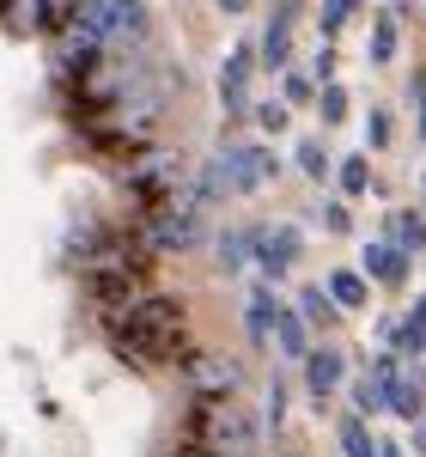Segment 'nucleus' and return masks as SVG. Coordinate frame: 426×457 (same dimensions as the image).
Wrapping results in <instances>:
<instances>
[{"label": "nucleus", "mask_w": 426, "mask_h": 457, "mask_svg": "<svg viewBox=\"0 0 426 457\" xmlns=\"http://www.w3.org/2000/svg\"><path fill=\"white\" fill-rule=\"evenodd\" d=\"M183 348V305L165 299V293H141L128 312L116 317V353L135 360V366H159Z\"/></svg>", "instance_id": "obj_1"}, {"label": "nucleus", "mask_w": 426, "mask_h": 457, "mask_svg": "<svg viewBox=\"0 0 426 457\" xmlns=\"http://www.w3.org/2000/svg\"><path fill=\"white\" fill-rule=\"evenodd\" d=\"M189 445L225 452V457H250L256 452V421H250L232 396H195V409H189Z\"/></svg>", "instance_id": "obj_2"}, {"label": "nucleus", "mask_w": 426, "mask_h": 457, "mask_svg": "<svg viewBox=\"0 0 426 457\" xmlns=\"http://www.w3.org/2000/svg\"><path fill=\"white\" fill-rule=\"evenodd\" d=\"M68 12L79 25H92L104 49H141L152 37V19L141 0H68Z\"/></svg>", "instance_id": "obj_3"}, {"label": "nucleus", "mask_w": 426, "mask_h": 457, "mask_svg": "<svg viewBox=\"0 0 426 457\" xmlns=\"http://www.w3.org/2000/svg\"><path fill=\"white\" fill-rule=\"evenodd\" d=\"M177 153H165V146H141L135 159H128V183H135V195H146V202H165L171 189H177Z\"/></svg>", "instance_id": "obj_4"}, {"label": "nucleus", "mask_w": 426, "mask_h": 457, "mask_svg": "<svg viewBox=\"0 0 426 457\" xmlns=\"http://www.w3.org/2000/svg\"><path fill=\"white\" fill-rule=\"evenodd\" d=\"M250 250H256V262H262V275H268V281H281L286 269H292V262H299V232H292V226H256V232H250Z\"/></svg>", "instance_id": "obj_5"}, {"label": "nucleus", "mask_w": 426, "mask_h": 457, "mask_svg": "<svg viewBox=\"0 0 426 457\" xmlns=\"http://www.w3.org/2000/svg\"><path fill=\"white\" fill-rule=\"evenodd\" d=\"M189 378H195V390H201V396H232L244 372H238V360H219V353H195V360H189Z\"/></svg>", "instance_id": "obj_6"}, {"label": "nucleus", "mask_w": 426, "mask_h": 457, "mask_svg": "<svg viewBox=\"0 0 426 457\" xmlns=\"http://www.w3.org/2000/svg\"><path fill=\"white\" fill-rule=\"evenodd\" d=\"M250 62H256L250 49H232L225 55V73H219V104L232 110V116L250 104Z\"/></svg>", "instance_id": "obj_7"}, {"label": "nucleus", "mask_w": 426, "mask_h": 457, "mask_svg": "<svg viewBox=\"0 0 426 457\" xmlns=\"http://www.w3.org/2000/svg\"><path fill=\"white\" fill-rule=\"evenodd\" d=\"M341 372H348L341 348H311V353H305V385H311V396H317V403L341 385Z\"/></svg>", "instance_id": "obj_8"}, {"label": "nucleus", "mask_w": 426, "mask_h": 457, "mask_svg": "<svg viewBox=\"0 0 426 457\" xmlns=\"http://www.w3.org/2000/svg\"><path fill=\"white\" fill-rule=\"evenodd\" d=\"M274 287L268 281H256V293H250V312H244V329H250V342H268L274 336Z\"/></svg>", "instance_id": "obj_9"}, {"label": "nucleus", "mask_w": 426, "mask_h": 457, "mask_svg": "<svg viewBox=\"0 0 426 457\" xmlns=\"http://www.w3.org/2000/svg\"><path fill=\"white\" fill-rule=\"evenodd\" d=\"M61 12H68L61 0H12V25L19 31H55Z\"/></svg>", "instance_id": "obj_10"}, {"label": "nucleus", "mask_w": 426, "mask_h": 457, "mask_svg": "<svg viewBox=\"0 0 426 457\" xmlns=\"http://www.w3.org/2000/svg\"><path fill=\"white\" fill-rule=\"evenodd\" d=\"M286 55H292V6H281L268 19V31H262V62L268 68H286Z\"/></svg>", "instance_id": "obj_11"}, {"label": "nucleus", "mask_w": 426, "mask_h": 457, "mask_svg": "<svg viewBox=\"0 0 426 457\" xmlns=\"http://www.w3.org/2000/svg\"><path fill=\"white\" fill-rule=\"evenodd\" d=\"M268 342H281L286 360H305V353H311V329H305L299 312H274V336H268Z\"/></svg>", "instance_id": "obj_12"}, {"label": "nucleus", "mask_w": 426, "mask_h": 457, "mask_svg": "<svg viewBox=\"0 0 426 457\" xmlns=\"http://www.w3.org/2000/svg\"><path fill=\"white\" fill-rule=\"evenodd\" d=\"M390 360H378V366H372V378H359L354 385V409L359 415H378V409H384V396H390Z\"/></svg>", "instance_id": "obj_13"}, {"label": "nucleus", "mask_w": 426, "mask_h": 457, "mask_svg": "<svg viewBox=\"0 0 426 457\" xmlns=\"http://www.w3.org/2000/svg\"><path fill=\"white\" fill-rule=\"evenodd\" d=\"M365 275L372 281H402L408 275V256L396 245H365Z\"/></svg>", "instance_id": "obj_14"}, {"label": "nucleus", "mask_w": 426, "mask_h": 457, "mask_svg": "<svg viewBox=\"0 0 426 457\" xmlns=\"http://www.w3.org/2000/svg\"><path fill=\"white\" fill-rule=\"evenodd\" d=\"M323 293L335 299V312H359V305H365V275H354V269H335Z\"/></svg>", "instance_id": "obj_15"}, {"label": "nucleus", "mask_w": 426, "mask_h": 457, "mask_svg": "<svg viewBox=\"0 0 426 457\" xmlns=\"http://www.w3.org/2000/svg\"><path fill=\"white\" fill-rule=\"evenodd\" d=\"M299 317H305V329H335V299H329V293H323V287H305V293H299Z\"/></svg>", "instance_id": "obj_16"}, {"label": "nucleus", "mask_w": 426, "mask_h": 457, "mask_svg": "<svg viewBox=\"0 0 426 457\" xmlns=\"http://www.w3.org/2000/svg\"><path fill=\"white\" fill-rule=\"evenodd\" d=\"M384 409H396L402 421H421V390H414V378L390 372V396H384Z\"/></svg>", "instance_id": "obj_17"}, {"label": "nucleus", "mask_w": 426, "mask_h": 457, "mask_svg": "<svg viewBox=\"0 0 426 457\" xmlns=\"http://www.w3.org/2000/svg\"><path fill=\"white\" fill-rule=\"evenodd\" d=\"M390 232H396V250H402V256L426 245V220H421L414 208H402V213H396V226H390Z\"/></svg>", "instance_id": "obj_18"}, {"label": "nucleus", "mask_w": 426, "mask_h": 457, "mask_svg": "<svg viewBox=\"0 0 426 457\" xmlns=\"http://www.w3.org/2000/svg\"><path fill=\"white\" fill-rule=\"evenodd\" d=\"M365 189H372V165H365V153L341 159V195H365Z\"/></svg>", "instance_id": "obj_19"}, {"label": "nucleus", "mask_w": 426, "mask_h": 457, "mask_svg": "<svg viewBox=\"0 0 426 457\" xmlns=\"http://www.w3.org/2000/svg\"><path fill=\"white\" fill-rule=\"evenodd\" d=\"M396 342H402L408 353H421V348H426V299H421V305H414L408 317H402V329H396Z\"/></svg>", "instance_id": "obj_20"}, {"label": "nucleus", "mask_w": 426, "mask_h": 457, "mask_svg": "<svg viewBox=\"0 0 426 457\" xmlns=\"http://www.w3.org/2000/svg\"><path fill=\"white\" fill-rule=\"evenodd\" d=\"M219 262H225V269H244L250 262V232H219Z\"/></svg>", "instance_id": "obj_21"}, {"label": "nucleus", "mask_w": 426, "mask_h": 457, "mask_svg": "<svg viewBox=\"0 0 426 457\" xmlns=\"http://www.w3.org/2000/svg\"><path fill=\"white\" fill-rule=\"evenodd\" d=\"M299 171L305 177H329V153H323V141H299Z\"/></svg>", "instance_id": "obj_22"}, {"label": "nucleus", "mask_w": 426, "mask_h": 457, "mask_svg": "<svg viewBox=\"0 0 426 457\" xmlns=\"http://www.w3.org/2000/svg\"><path fill=\"white\" fill-rule=\"evenodd\" d=\"M396 55V19H378L372 25V62H390Z\"/></svg>", "instance_id": "obj_23"}, {"label": "nucleus", "mask_w": 426, "mask_h": 457, "mask_svg": "<svg viewBox=\"0 0 426 457\" xmlns=\"http://www.w3.org/2000/svg\"><path fill=\"white\" fill-rule=\"evenodd\" d=\"M354 6L359 0H323V37H335L348 19H354Z\"/></svg>", "instance_id": "obj_24"}, {"label": "nucleus", "mask_w": 426, "mask_h": 457, "mask_svg": "<svg viewBox=\"0 0 426 457\" xmlns=\"http://www.w3.org/2000/svg\"><path fill=\"white\" fill-rule=\"evenodd\" d=\"M341 452H348V457H378V452H372V433H365L359 421L341 427Z\"/></svg>", "instance_id": "obj_25"}, {"label": "nucleus", "mask_w": 426, "mask_h": 457, "mask_svg": "<svg viewBox=\"0 0 426 457\" xmlns=\"http://www.w3.org/2000/svg\"><path fill=\"white\" fill-rule=\"evenodd\" d=\"M348 116V92L341 86H323V122H341Z\"/></svg>", "instance_id": "obj_26"}, {"label": "nucleus", "mask_w": 426, "mask_h": 457, "mask_svg": "<svg viewBox=\"0 0 426 457\" xmlns=\"http://www.w3.org/2000/svg\"><path fill=\"white\" fill-rule=\"evenodd\" d=\"M256 129L281 135V129H286V104H256Z\"/></svg>", "instance_id": "obj_27"}, {"label": "nucleus", "mask_w": 426, "mask_h": 457, "mask_svg": "<svg viewBox=\"0 0 426 457\" xmlns=\"http://www.w3.org/2000/svg\"><path fill=\"white\" fill-rule=\"evenodd\" d=\"M281 421H286V385L274 378V385H268V427H281Z\"/></svg>", "instance_id": "obj_28"}, {"label": "nucleus", "mask_w": 426, "mask_h": 457, "mask_svg": "<svg viewBox=\"0 0 426 457\" xmlns=\"http://www.w3.org/2000/svg\"><path fill=\"white\" fill-rule=\"evenodd\" d=\"M365 135H372V146L390 141V110H372V122H365Z\"/></svg>", "instance_id": "obj_29"}, {"label": "nucleus", "mask_w": 426, "mask_h": 457, "mask_svg": "<svg viewBox=\"0 0 426 457\" xmlns=\"http://www.w3.org/2000/svg\"><path fill=\"white\" fill-rule=\"evenodd\" d=\"M311 98V79L305 73H286V104H305Z\"/></svg>", "instance_id": "obj_30"}, {"label": "nucleus", "mask_w": 426, "mask_h": 457, "mask_svg": "<svg viewBox=\"0 0 426 457\" xmlns=\"http://www.w3.org/2000/svg\"><path fill=\"white\" fill-rule=\"evenodd\" d=\"M323 226H329V232H348V208H341V202H329V208H323Z\"/></svg>", "instance_id": "obj_31"}, {"label": "nucleus", "mask_w": 426, "mask_h": 457, "mask_svg": "<svg viewBox=\"0 0 426 457\" xmlns=\"http://www.w3.org/2000/svg\"><path fill=\"white\" fill-rule=\"evenodd\" d=\"M414 104H421V135H426V86L414 79Z\"/></svg>", "instance_id": "obj_32"}, {"label": "nucleus", "mask_w": 426, "mask_h": 457, "mask_svg": "<svg viewBox=\"0 0 426 457\" xmlns=\"http://www.w3.org/2000/svg\"><path fill=\"white\" fill-rule=\"evenodd\" d=\"M177 457H225V452H201V445H183Z\"/></svg>", "instance_id": "obj_33"}, {"label": "nucleus", "mask_w": 426, "mask_h": 457, "mask_svg": "<svg viewBox=\"0 0 426 457\" xmlns=\"http://www.w3.org/2000/svg\"><path fill=\"white\" fill-rule=\"evenodd\" d=\"M250 0H219V12H244Z\"/></svg>", "instance_id": "obj_34"}]
</instances>
